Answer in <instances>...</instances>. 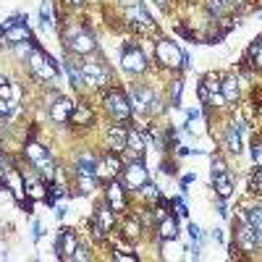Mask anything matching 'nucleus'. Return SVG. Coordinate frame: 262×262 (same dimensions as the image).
<instances>
[{
    "instance_id": "f257e3e1",
    "label": "nucleus",
    "mask_w": 262,
    "mask_h": 262,
    "mask_svg": "<svg viewBox=\"0 0 262 262\" xmlns=\"http://www.w3.org/2000/svg\"><path fill=\"white\" fill-rule=\"evenodd\" d=\"M24 152H27V158H29L32 168L39 173V176H45L48 181L55 176V163L50 160L48 147H42V144H37V142H29V144L24 147Z\"/></svg>"
},
{
    "instance_id": "f03ea898",
    "label": "nucleus",
    "mask_w": 262,
    "mask_h": 262,
    "mask_svg": "<svg viewBox=\"0 0 262 262\" xmlns=\"http://www.w3.org/2000/svg\"><path fill=\"white\" fill-rule=\"evenodd\" d=\"M29 69H32V74H34L37 79H42V81H55V79H58V66H55V60H53L50 55H45L39 48H34V53L29 55Z\"/></svg>"
},
{
    "instance_id": "7ed1b4c3",
    "label": "nucleus",
    "mask_w": 262,
    "mask_h": 262,
    "mask_svg": "<svg viewBox=\"0 0 262 262\" xmlns=\"http://www.w3.org/2000/svg\"><path fill=\"white\" fill-rule=\"evenodd\" d=\"M128 102H131V111H139V113H160V105H158V97L152 90L147 86H134L128 95Z\"/></svg>"
},
{
    "instance_id": "20e7f679",
    "label": "nucleus",
    "mask_w": 262,
    "mask_h": 262,
    "mask_svg": "<svg viewBox=\"0 0 262 262\" xmlns=\"http://www.w3.org/2000/svg\"><path fill=\"white\" fill-rule=\"evenodd\" d=\"M155 55H158V63L168 66V69H184V53L181 48L176 45V42H170V39H160L158 42V48H155Z\"/></svg>"
},
{
    "instance_id": "39448f33",
    "label": "nucleus",
    "mask_w": 262,
    "mask_h": 262,
    "mask_svg": "<svg viewBox=\"0 0 262 262\" xmlns=\"http://www.w3.org/2000/svg\"><path fill=\"white\" fill-rule=\"evenodd\" d=\"M81 74H84V84H92V86H111V69L100 60H90V63H81Z\"/></svg>"
},
{
    "instance_id": "423d86ee",
    "label": "nucleus",
    "mask_w": 262,
    "mask_h": 262,
    "mask_svg": "<svg viewBox=\"0 0 262 262\" xmlns=\"http://www.w3.org/2000/svg\"><path fill=\"white\" fill-rule=\"evenodd\" d=\"M105 111L111 113L116 121H128V118H131V102H128V95L121 92V90H113L111 95L105 97Z\"/></svg>"
},
{
    "instance_id": "0eeeda50",
    "label": "nucleus",
    "mask_w": 262,
    "mask_h": 262,
    "mask_svg": "<svg viewBox=\"0 0 262 262\" xmlns=\"http://www.w3.org/2000/svg\"><path fill=\"white\" fill-rule=\"evenodd\" d=\"M66 45H69V50L84 55V53H92L97 48V42H95V34L92 32H86V29H71V32H66Z\"/></svg>"
},
{
    "instance_id": "6e6552de",
    "label": "nucleus",
    "mask_w": 262,
    "mask_h": 262,
    "mask_svg": "<svg viewBox=\"0 0 262 262\" xmlns=\"http://www.w3.org/2000/svg\"><path fill=\"white\" fill-rule=\"evenodd\" d=\"M147 184V168L142 160H134L131 165H126L123 170V186L126 189H142Z\"/></svg>"
},
{
    "instance_id": "1a4fd4ad",
    "label": "nucleus",
    "mask_w": 262,
    "mask_h": 262,
    "mask_svg": "<svg viewBox=\"0 0 262 262\" xmlns=\"http://www.w3.org/2000/svg\"><path fill=\"white\" fill-rule=\"evenodd\" d=\"M121 63H123V69H126V71H131V74H142V71L147 69V55H144L137 45H131V48L123 50Z\"/></svg>"
},
{
    "instance_id": "9d476101",
    "label": "nucleus",
    "mask_w": 262,
    "mask_h": 262,
    "mask_svg": "<svg viewBox=\"0 0 262 262\" xmlns=\"http://www.w3.org/2000/svg\"><path fill=\"white\" fill-rule=\"evenodd\" d=\"M76 247H79L76 233H71V231H63V233L58 236V242H55V252H58L60 259H71L74 252H76Z\"/></svg>"
},
{
    "instance_id": "9b49d317",
    "label": "nucleus",
    "mask_w": 262,
    "mask_h": 262,
    "mask_svg": "<svg viewBox=\"0 0 262 262\" xmlns=\"http://www.w3.org/2000/svg\"><path fill=\"white\" fill-rule=\"evenodd\" d=\"M24 39H32V32L27 27V18L16 21L13 27H8L3 32V42H8V45H18V42H24Z\"/></svg>"
},
{
    "instance_id": "f8f14e48",
    "label": "nucleus",
    "mask_w": 262,
    "mask_h": 262,
    "mask_svg": "<svg viewBox=\"0 0 262 262\" xmlns=\"http://www.w3.org/2000/svg\"><path fill=\"white\" fill-rule=\"evenodd\" d=\"M236 244L242 247L244 252H254L257 249V236H254V228L247 223V217L242 221V226H238V231H236Z\"/></svg>"
},
{
    "instance_id": "ddd939ff",
    "label": "nucleus",
    "mask_w": 262,
    "mask_h": 262,
    "mask_svg": "<svg viewBox=\"0 0 262 262\" xmlns=\"http://www.w3.org/2000/svg\"><path fill=\"white\" fill-rule=\"evenodd\" d=\"M123 191H126V186L121 184V181H107V202H111V210H116V212H121V210H126V196H123Z\"/></svg>"
},
{
    "instance_id": "4468645a",
    "label": "nucleus",
    "mask_w": 262,
    "mask_h": 262,
    "mask_svg": "<svg viewBox=\"0 0 262 262\" xmlns=\"http://www.w3.org/2000/svg\"><path fill=\"white\" fill-rule=\"evenodd\" d=\"M74 102L69 100V97H58L55 100V105L50 107V118L55 121V123H69V118H71V113H74Z\"/></svg>"
},
{
    "instance_id": "2eb2a0df",
    "label": "nucleus",
    "mask_w": 262,
    "mask_h": 262,
    "mask_svg": "<svg viewBox=\"0 0 262 262\" xmlns=\"http://www.w3.org/2000/svg\"><path fill=\"white\" fill-rule=\"evenodd\" d=\"M76 176H97V168H100V163H97V158L95 155H90V152H81V155L76 158Z\"/></svg>"
},
{
    "instance_id": "dca6fc26",
    "label": "nucleus",
    "mask_w": 262,
    "mask_h": 262,
    "mask_svg": "<svg viewBox=\"0 0 262 262\" xmlns=\"http://www.w3.org/2000/svg\"><path fill=\"white\" fill-rule=\"evenodd\" d=\"M126 152L134 160H142L144 158V142H142V134L134 128H128V137H126Z\"/></svg>"
},
{
    "instance_id": "f3484780",
    "label": "nucleus",
    "mask_w": 262,
    "mask_h": 262,
    "mask_svg": "<svg viewBox=\"0 0 262 262\" xmlns=\"http://www.w3.org/2000/svg\"><path fill=\"white\" fill-rule=\"evenodd\" d=\"M212 186H215V194L221 196V200H228L231 191H233V179L231 173H217V176H212Z\"/></svg>"
},
{
    "instance_id": "a211bd4d",
    "label": "nucleus",
    "mask_w": 262,
    "mask_h": 262,
    "mask_svg": "<svg viewBox=\"0 0 262 262\" xmlns=\"http://www.w3.org/2000/svg\"><path fill=\"white\" fill-rule=\"evenodd\" d=\"M158 236L163 238V242H173V238L179 236V221H176V217H170V215H165L163 221H160Z\"/></svg>"
},
{
    "instance_id": "6ab92c4d",
    "label": "nucleus",
    "mask_w": 262,
    "mask_h": 262,
    "mask_svg": "<svg viewBox=\"0 0 262 262\" xmlns=\"http://www.w3.org/2000/svg\"><path fill=\"white\" fill-rule=\"evenodd\" d=\"M226 147H228V152H233V155L242 152V126H238V123L228 126V131H226Z\"/></svg>"
},
{
    "instance_id": "aec40b11",
    "label": "nucleus",
    "mask_w": 262,
    "mask_h": 262,
    "mask_svg": "<svg viewBox=\"0 0 262 262\" xmlns=\"http://www.w3.org/2000/svg\"><path fill=\"white\" fill-rule=\"evenodd\" d=\"M126 137H128V131H123V128H118V126L111 128V134H107V142H111V149L116 152V155L126 149Z\"/></svg>"
},
{
    "instance_id": "412c9836",
    "label": "nucleus",
    "mask_w": 262,
    "mask_h": 262,
    "mask_svg": "<svg viewBox=\"0 0 262 262\" xmlns=\"http://www.w3.org/2000/svg\"><path fill=\"white\" fill-rule=\"evenodd\" d=\"M128 21L131 24H137V27H144V29H149L152 27V18L147 16V11L142 8V6H131V11H128Z\"/></svg>"
},
{
    "instance_id": "4be33fe9",
    "label": "nucleus",
    "mask_w": 262,
    "mask_h": 262,
    "mask_svg": "<svg viewBox=\"0 0 262 262\" xmlns=\"http://www.w3.org/2000/svg\"><path fill=\"white\" fill-rule=\"evenodd\" d=\"M244 63H252L254 69H262V37H257V39L252 42V45H249Z\"/></svg>"
},
{
    "instance_id": "5701e85b",
    "label": "nucleus",
    "mask_w": 262,
    "mask_h": 262,
    "mask_svg": "<svg viewBox=\"0 0 262 262\" xmlns=\"http://www.w3.org/2000/svg\"><path fill=\"white\" fill-rule=\"evenodd\" d=\"M95 223H97L102 231H111V228H113V223H116L113 210H111V207H100V210L95 212Z\"/></svg>"
},
{
    "instance_id": "b1692460",
    "label": "nucleus",
    "mask_w": 262,
    "mask_h": 262,
    "mask_svg": "<svg viewBox=\"0 0 262 262\" xmlns=\"http://www.w3.org/2000/svg\"><path fill=\"white\" fill-rule=\"evenodd\" d=\"M244 217H247V223L254 228L257 242H262V207H254V210H249Z\"/></svg>"
},
{
    "instance_id": "393cba45",
    "label": "nucleus",
    "mask_w": 262,
    "mask_h": 262,
    "mask_svg": "<svg viewBox=\"0 0 262 262\" xmlns=\"http://www.w3.org/2000/svg\"><path fill=\"white\" fill-rule=\"evenodd\" d=\"M74 126H90L92 123V113H90V107H74V113L69 118Z\"/></svg>"
},
{
    "instance_id": "a878e982",
    "label": "nucleus",
    "mask_w": 262,
    "mask_h": 262,
    "mask_svg": "<svg viewBox=\"0 0 262 262\" xmlns=\"http://www.w3.org/2000/svg\"><path fill=\"white\" fill-rule=\"evenodd\" d=\"M27 196H29L32 202H34V200H45L48 191H45V186H42V184H37L34 179H29V181H27Z\"/></svg>"
},
{
    "instance_id": "bb28decb",
    "label": "nucleus",
    "mask_w": 262,
    "mask_h": 262,
    "mask_svg": "<svg viewBox=\"0 0 262 262\" xmlns=\"http://www.w3.org/2000/svg\"><path fill=\"white\" fill-rule=\"evenodd\" d=\"M66 74H69V79H71L74 86H84V74H81V69H79L74 60L66 63Z\"/></svg>"
},
{
    "instance_id": "cd10ccee",
    "label": "nucleus",
    "mask_w": 262,
    "mask_h": 262,
    "mask_svg": "<svg viewBox=\"0 0 262 262\" xmlns=\"http://www.w3.org/2000/svg\"><path fill=\"white\" fill-rule=\"evenodd\" d=\"M221 95L226 97V102H231V100L238 97V84H236V79H226V81L221 84Z\"/></svg>"
},
{
    "instance_id": "c85d7f7f",
    "label": "nucleus",
    "mask_w": 262,
    "mask_h": 262,
    "mask_svg": "<svg viewBox=\"0 0 262 262\" xmlns=\"http://www.w3.org/2000/svg\"><path fill=\"white\" fill-rule=\"evenodd\" d=\"M16 48V55L18 58H27L29 60V55L34 53V48H37V42L34 39H24V42H18V45H13Z\"/></svg>"
},
{
    "instance_id": "c756f323",
    "label": "nucleus",
    "mask_w": 262,
    "mask_h": 262,
    "mask_svg": "<svg viewBox=\"0 0 262 262\" xmlns=\"http://www.w3.org/2000/svg\"><path fill=\"white\" fill-rule=\"evenodd\" d=\"M102 165H105V170L111 173V176H118V173H121V160H118V155H116V152H113V155H107Z\"/></svg>"
},
{
    "instance_id": "7c9ffc66",
    "label": "nucleus",
    "mask_w": 262,
    "mask_h": 262,
    "mask_svg": "<svg viewBox=\"0 0 262 262\" xmlns=\"http://www.w3.org/2000/svg\"><path fill=\"white\" fill-rule=\"evenodd\" d=\"M76 179H79V191H81V194H90V191L95 189V184H97L95 176H76Z\"/></svg>"
},
{
    "instance_id": "2f4dec72",
    "label": "nucleus",
    "mask_w": 262,
    "mask_h": 262,
    "mask_svg": "<svg viewBox=\"0 0 262 262\" xmlns=\"http://www.w3.org/2000/svg\"><path fill=\"white\" fill-rule=\"evenodd\" d=\"M226 11V0H207V13L210 16H221Z\"/></svg>"
},
{
    "instance_id": "473e14b6",
    "label": "nucleus",
    "mask_w": 262,
    "mask_h": 262,
    "mask_svg": "<svg viewBox=\"0 0 262 262\" xmlns=\"http://www.w3.org/2000/svg\"><path fill=\"white\" fill-rule=\"evenodd\" d=\"M249 189H252V191H259V194H262V168L252 173V179H249Z\"/></svg>"
},
{
    "instance_id": "72a5a7b5",
    "label": "nucleus",
    "mask_w": 262,
    "mask_h": 262,
    "mask_svg": "<svg viewBox=\"0 0 262 262\" xmlns=\"http://www.w3.org/2000/svg\"><path fill=\"white\" fill-rule=\"evenodd\" d=\"M39 16H42V27H45V29H50V27H53V13H50V6H48V3H42V11H39Z\"/></svg>"
},
{
    "instance_id": "f704fd0d",
    "label": "nucleus",
    "mask_w": 262,
    "mask_h": 262,
    "mask_svg": "<svg viewBox=\"0 0 262 262\" xmlns=\"http://www.w3.org/2000/svg\"><path fill=\"white\" fill-rule=\"evenodd\" d=\"M181 90H184V84H181V81H173V86H170V100H173V105L181 102Z\"/></svg>"
},
{
    "instance_id": "c9c22d12",
    "label": "nucleus",
    "mask_w": 262,
    "mask_h": 262,
    "mask_svg": "<svg viewBox=\"0 0 262 262\" xmlns=\"http://www.w3.org/2000/svg\"><path fill=\"white\" fill-rule=\"evenodd\" d=\"M139 191H142L144 196H152V200H158V196H160V191H158V186H155V184H149V181H147V184H144V186H142Z\"/></svg>"
},
{
    "instance_id": "e433bc0d",
    "label": "nucleus",
    "mask_w": 262,
    "mask_h": 262,
    "mask_svg": "<svg viewBox=\"0 0 262 262\" xmlns=\"http://www.w3.org/2000/svg\"><path fill=\"white\" fill-rule=\"evenodd\" d=\"M123 233H126V238H137V236H139V223H137V221L126 223V231H123Z\"/></svg>"
},
{
    "instance_id": "4c0bfd02",
    "label": "nucleus",
    "mask_w": 262,
    "mask_h": 262,
    "mask_svg": "<svg viewBox=\"0 0 262 262\" xmlns=\"http://www.w3.org/2000/svg\"><path fill=\"white\" fill-rule=\"evenodd\" d=\"M13 113V105H11V100H0V118H8Z\"/></svg>"
},
{
    "instance_id": "58836bf2",
    "label": "nucleus",
    "mask_w": 262,
    "mask_h": 262,
    "mask_svg": "<svg viewBox=\"0 0 262 262\" xmlns=\"http://www.w3.org/2000/svg\"><path fill=\"white\" fill-rule=\"evenodd\" d=\"M252 158H254V163L262 168V144H259V142L252 144Z\"/></svg>"
},
{
    "instance_id": "ea45409f",
    "label": "nucleus",
    "mask_w": 262,
    "mask_h": 262,
    "mask_svg": "<svg viewBox=\"0 0 262 262\" xmlns=\"http://www.w3.org/2000/svg\"><path fill=\"white\" fill-rule=\"evenodd\" d=\"M0 100H11V86L6 79H0Z\"/></svg>"
},
{
    "instance_id": "a19ab883",
    "label": "nucleus",
    "mask_w": 262,
    "mask_h": 262,
    "mask_svg": "<svg viewBox=\"0 0 262 262\" xmlns=\"http://www.w3.org/2000/svg\"><path fill=\"white\" fill-rule=\"evenodd\" d=\"M226 170V163L221 158H212V176H217V173H223Z\"/></svg>"
},
{
    "instance_id": "79ce46f5",
    "label": "nucleus",
    "mask_w": 262,
    "mask_h": 262,
    "mask_svg": "<svg viewBox=\"0 0 262 262\" xmlns=\"http://www.w3.org/2000/svg\"><path fill=\"white\" fill-rule=\"evenodd\" d=\"M71 259H79V262H86L90 259V252H86L84 247H76V252H74V257Z\"/></svg>"
},
{
    "instance_id": "37998d69",
    "label": "nucleus",
    "mask_w": 262,
    "mask_h": 262,
    "mask_svg": "<svg viewBox=\"0 0 262 262\" xmlns=\"http://www.w3.org/2000/svg\"><path fill=\"white\" fill-rule=\"evenodd\" d=\"M205 86H207L210 92H221V81L212 79V76H210V79H205Z\"/></svg>"
},
{
    "instance_id": "c03bdc74",
    "label": "nucleus",
    "mask_w": 262,
    "mask_h": 262,
    "mask_svg": "<svg viewBox=\"0 0 262 262\" xmlns=\"http://www.w3.org/2000/svg\"><path fill=\"white\" fill-rule=\"evenodd\" d=\"M173 205L179 207V215H184V217L189 215V210H186V205H184V200H181V196H176V200H173Z\"/></svg>"
},
{
    "instance_id": "a18cd8bd",
    "label": "nucleus",
    "mask_w": 262,
    "mask_h": 262,
    "mask_svg": "<svg viewBox=\"0 0 262 262\" xmlns=\"http://www.w3.org/2000/svg\"><path fill=\"white\" fill-rule=\"evenodd\" d=\"M210 95H212V92H210L207 86L202 84V86H200V100H202V102H207V100H210Z\"/></svg>"
},
{
    "instance_id": "49530a36",
    "label": "nucleus",
    "mask_w": 262,
    "mask_h": 262,
    "mask_svg": "<svg viewBox=\"0 0 262 262\" xmlns=\"http://www.w3.org/2000/svg\"><path fill=\"white\" fill-rule=\"evenodd\" d=\"M191 181H194V173H186V176H184V179H181V189H184V191H186V186H189V184H191Z\"/></svg>"
},
{
    "instance_id": "de8ad7c7",
    "label": "nucleus",
    "mask_w": 262,
    "mask_h": 262,
    "mask_svg": "<svg viewBox=\"0 0 262 262\" xmlns=\"http://www.w3.org/2000/svg\"><path fill=\"white\" fill-rule=\"evenodd\" d=\"M113 259H137V254H134V252H131V254H123V252H116V254H113Z\"/></svg>"
},
{
    "instance_id": "09e8293b",
    "label": "nucleus",
    "mask_w": 262,
    "mask_h": 262,
    "mask_svg": "<svg viewBox=\"0 0 262 262\" xmlns=\"http://www.w3.org/2000/svg\"><path fill=\"white\" fill-rule=\"evenodd\" d=\"M32 233H34V238H39V233H42V226H39V223H34V231H32Z\"/></svg>"
},
{
    "instance_id": "8fccbe9b",
    "label": "nucleus",
    "mask_w": 262,
    "mask_h": 262,
    "mask_svg": "<svg viewBox=\"0 0 262 262\" xmlns=\"http://www.w3.org/2000/svg\"><path fill=\"white\" fill-rule=\"evenodd\" d=\"M186 116H189V121H196V118H200V113H196V111H189Z\"/></svg>"
},
{
    "instance_id": "3c124183",
    "label": "nucleus",
    "mask_w": 262,
    "mask_h": 262,
    "mask_svg": "<svg viewBox=\"0 0 262 262\" xmlns=\"http://www.w3.org/2000/svg\"><path fill=\"white\" fill-rule=\"evenodd\" d=\"M217 212H221L223 217H228V207H226V205H221V207H217Z\"/></svg>"
},
{
    "instance_id": "603ef678",
    "label": "nucleus",
    "mask_w": 262,
    "mask_h": 262,
    "mask_svg": "<svg viewBox=\"0 0 262 262\" xmlns=\"http://www.w3.org/2000/svg\"><path fill=\"white\" fill-rule=\"evenodd\" d=\"M155 3H158L160 8H165V0H155Z\"/></svg>"
},
{
    "instance_id": "864d4df0",
    "label": "nucleus",
    "mask_w": 262,
    "mask_h": 262,
    "mask_svg": "<svg viewBox=\"0 0 262 262\" xmlns=\"http://www.w3.org/2000/svg\"><path fill=\"white\" fill-rule=\"evenodd\" d=\"M71 3H74V6H81V0H71Z\"/></svg>"
},
{
    "instance_id": "5fc2aeb1",
    "label": "nucleus",
    "mask_w": 262,
    "mask_h": 262,
    "mask_svg": "<svg viewBox=\"0 0 262 262\" xmlns=\"http://www.w3.org/2000/svg\"><path fill=\"white\" fill-rule=\"evenodd\" d=\"M231 3H242V0H231Z\"/></svg>"
}]
</instances>
